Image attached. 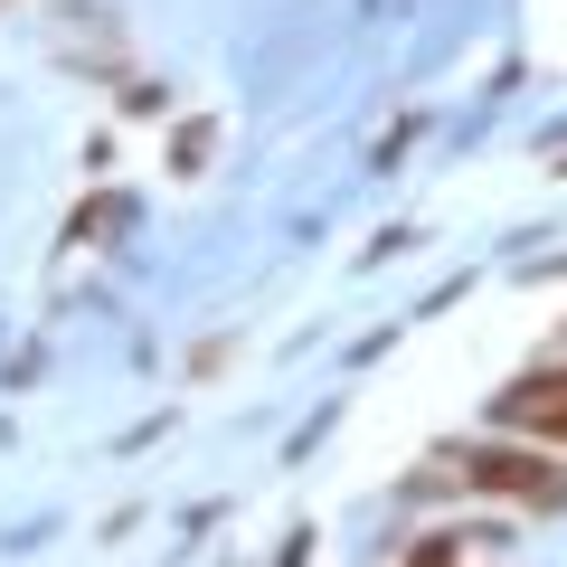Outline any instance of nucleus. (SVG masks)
Masks as SVG:
<instances>
[{
  "mask_svg": "<svg viewBox=\"0 0 567 567\" xmlns=\"http://www.w3.org/2000/svg\"><path fill=\"white\" fill-rule=\"evenodd\" d=\"M464 483L483 502H520V511H567V464L548 445H473Z\"/></svg>",
  "mask_w": 567,
  "mask_h": 567,
  "instance_id": "f257e3e1",
  "label": "nucleus"
},
{
  "mask_svg": "<svg viewBox=\"0 0 567 567\" xmlns=\"http://www.w3.org/2000/svg\"><path fill=\"white\" fill-rule=\"evenodd\" d=\"M492 416L520 425L529 445H548V454L567 445V398H529V388H502V398H492Z\"/></svg>",
  "mask_w": 567,
  "mask_h": 567,
  "instance_id": "f03ea898",
  "label": "nucleus"
},
{
  "mask_svg": "<svg viewBox=\"0 0 567 567\" xmlns=\"http://www.w3.org/2000/svg\"><path fill=\"white\" fill-rule=\"evenodd\" d=\"M454 548H464V539H454V529H435V539H416V558H406V567H454Z\"/></svg>",
  "mask_w": 567,
  "mask_h": 567,
  "instance_id": "7ed1b4c3",
  "label": "nucleus"
},
{
  "mask_svg": "<svg viewBox=\"0 0 567 567\" xmlns=\"http://www.w3.org/2000/svg\"><path fill=\"white\" fill-rule=\"evenodd\" d=\"M171 162H181V171H199V162H208V123H189V133L171 142Z\"/></svg>",
  "mask_w": 567,
  "mask_h": 567,
  "instance_id": "20e7f679",
  "label": "nucleus"
},
{
  "mask_svg": "<svg viewBox=\"0 0 567 567\" xmlns=\"http://www.w3.org/2000/svg\"><path fill=\"white\" fill-rule=\"evenodd\" d=\"M0 10H10V0H0Z\"/></svg>",
  "mask_w": 567,
  "mask_h": 567,
  "instance_id": "39448f33",
  "label": "nucleus"
},
{
  "mask_svg": "<svg viewBox=\"0 0 567 567\" xmlns=\"http://www.w3.org/2000/svg\"><path fill=\"white\" fill-rule=\"evenodd\" d=\"M558 171H567V162H558Z\"/></svg>",
  "mask_w": 567,
  "mask_h": 567,
  "instance_id": "423d86ee",
  "label": "nucleus"
}]
</instances>
